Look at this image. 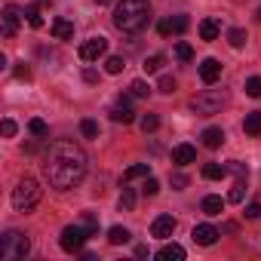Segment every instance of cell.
I'll list each match as a JSON object with an SVG mask.
<instances>
[{
  "label": "cell",
  "mask_w": 261,
  "mask_h": 261,
  "mask_svg": "<svg viewBox=\"0 0 261 261\" xmlns=\"http://www.w3.org/2000/svg\"><path fill=\"white\" fill-rule=\"evenodd\" d=\"M89 237H92V230H89L86 224H68V227L62 230V240H59V243H62L65 252H80Z\"/></svg>",
  "instance_id": "cell-6"
},
{
  "label": "cell",
  "mask_w": 261,
  "mask_h": 261,
  "mask_svg": "<svg viewBox=\"0 0 261 261\" xmlns=\"http://www.w3.org/2000/svg\"><path fill=\"white\" fill-rule=\"evenodd\" d=\"M129 237H133V233H129L126 227H111V230H108V243H114V246L129 243Z\"/></svg>",
  "instance_id": "cell-22"
},
{
  "label": "cell",
  "mask_w": 261,
  "mask_h": 261,
  "mask_svg": "<svg viewBox=\"0 0 261 261\" xmlns=\"http://www.w3.org/2000/svg\"><path fill=\"white\" fill-rule=\"evenodd\" d=\"M151 22V4L148 0H120L114 10V25L123 34H139Z\"/></svg>",
  "instance_id": "cell-2"
},
{
  "label": "cell",
  "mask_w": 261,
  "mask_h": 261,
  "mask_svg": "<svg viewBox=\"0 0 261 261\" xmlns=\"http://www.w3.org/2000/svg\"><path fill=\"white\" fill-rule=\"evenodd\" d=\"M86 175V154L80 145L59 139L49 145L46 157H43V178L56 188V191H71L83 181Z\"/></svg>",
  "instance_id": "cell-1"
},
{
  "label": "cell",
  "mask_w": 261,
  "mask_h": 261,
  "mask_svg": "<svg viewBox=\"0 0 261 261\" xmlns=\"http://www.w3.org/2000/svg\"><path fill=\"white\" fill-rule=\"evenodd\" d=\"M0 129H4V136H7V139L16 136V123H13V120H4V123H0Z\"/></svg>",
  "instance_id": "cell-39"
},
{
  "label": "cell",
  "mask_w": 261,
  "mask_h": 261,
  "mask_svg": "<svg viewBox=\"0 0 261 261\" xmlns=\"http://www.w3.org/2000/svg\"><path fill=\"white\" fill-rule=\"evenodd\" d=\"M28 129H31V133H34V136H46V133H49V126H46V123H43L40 117H34V120L28 123Z\"/></svg>",
  "instance_id": "cell-34"
},
{
  "label": "cell",
  "mask_w": 261,
  "mask_h": 261,
  "mask_svg": "<svg viewBox=\"0 0 261 261\" xmlns=\"http://www.w3.org/2000/svg\"><path fill=\"white\" fill-rule=\"evenodd\" d=\"M129 92H133L136 98H148V95H151V86H148L145 80H133V86H129Z\"/></svg>",
  "instance_id": "cell-26"
},
{
  "label": "cell",
  "mask_w": 261,
  "mask_h": 261,
  "mask_svg": "<svg viewBox=\"0 0 261 261\" xmlns=\"http://www.w3.org/2000/svg\"><path fill=\"white\" fill-rule=\"evenodd\" d=\"M142 191H145V194H148V197H154V194H157V191H160V181H157V178H151V175H148V178H145V188H142Z\"/></svg>",
  "instance_id": "cell-38"
},
{
  "label": "cell",
  "mask_w": 261,
  "mask_h": 261,
  "mask_svg": "<svg viewBox=\"0 0 261 261\" xmlns=\"http://www.w3.org/2000/svg\"><path fill=\"white\" fill-rule=\"evenodd\" d=\"M25 16H28V25L31 28H43V16H40L37 7H25Z\"/></svg>",
  "instance_id": "cell-27"
},
{
  "label": "cell",
  "mask_w": 261,
  "mask_h": 261,
  "mask_svg": "<svg viewBox=\"0 0 261 261\" xmlns=\"http://www.w3.org/2000/svg\"><path fill=\"white\" fill-rule=\"evenodd\" d=\"M95 4H98V7H108V4H111V0H95Z\"/></svg>",
  "instance_id": "cell-45"
},
{
  "label": "cell",
  "mask_w": 261,
  "mask_h": 261,
  "mask_svg": "<svg viewBox=\"0 0 261 261\" xmlns=\"http://www.w3.org/2000/svg\"><path fill=\"white\" fill-rule=\"evenodd\" d=\"M203 212L206 215H221L224 212V200L221 197H206L203 200Z\"/></svg>",
  "instance_id": "cell-20"
},
{
  "label": "cell",
  "mask_w": 261,
  "mask_h": 261,
  "mask_svg": "<svg viewBox=\"0 0 261 261\" xmlns=\"http://www.w3.org/2000/svg\"><path fill=\"white\" fill-rule=\"evenodd\" d=\"M243 133H246V136H261V111H252V114L243 120Z\"/></svg>",
  "instance_id": "cell-17"
},
{
  "label": "cell",
  "mask_w": 261,
  "mask_h": 261,
  "mask_svg": "<svg viewBox=\"0 0 261 261\" xmlns=\"http://www.w3.org/2000/svg\"><path fill=\"white\" fill-rule=\"evenodd\" d=\"M120 209H123V212H133V209H136V191H133V188H123V194H120Z\"/></svg>",
  "instance_id": "cell-24"
},
{
  "label": "cell",
  "mask_w": 261,
  "mask_h": 261,
  "mask_svg": "<svg viewBox=\"0 0 261 261\" xmlns=\"http://www.w3.org/2000/svg\"><path fill=\"white\" fill-rule=\"evenodd\" d=\"M175 56H178L181 62H191V59H194V49H191V43H175Z\"/></svg>",
  "instance_id": "cell-35"
},
{
  "label": "cell",
  "mask_w": 261,
  "mask_h": 261,
  "mask_svg": "<svg viewBox=\"0 0 261 261\" xmlns=\"http://www.w3.org/2000/svg\"><path fill=\"white\" fill-rule=\"evenodd\" d=\"M224 175H227V166H218V163H206L203 166V178H209V181H218Z\"/></svg>",
  "instance_id": "cell-19"
},
{
  "label": "cell",
  "mask_w": 261,
  "mask_h": 261,
  "mask_svg": "<svg viewBox=\"0 0 261 261\" xmlns=\"http://www.w3.org/2000/svg\"><path fill=\"white\" fill-rule=\"evenodd\" d=\"M243 197H246V178H237V185L227 194V203H243Z\"/></svg>",
  "instance_id": "cell-25"
},
{
  "label": "cell",
  "mask_w": 261,
  "mask_h": 261,
  "mask_svg": "<svg viewBox=\"0 0 261 261\" xmlns=\"http://www.w3.org/2000/svg\"><path fill=\"white\" fill-rule=\"evenodd\" d=\"M53 37H56V40H71V37H74V22H68V19H53Z\"/></svg>",
  "instance_id": "cell-15"
},
{
  "label": "cell",
  "mask_w": 261,
  "mask_h": 261,
  "mask_svg": "<svg viewBox=\"0 0 261 261\" xmlns=\"http://www.w3.org/2000/svg\"><path fill=\"white\" fill-rule=\"evenodd\" d=\"M246 95H252V98L261 95V77H249L246 80Z\"/></svg>",
  "instance_id": "cell-32"
},
{
  "label": "cell",
  "mask_w": 261,
  "mask_h": 261,
  "mask_svg": "<svg viewBox=\"0 0 261 261\" xmlns=\"http://www.w3.org/2000/svg\"><path fill=\"white\" fill-rule=\"evenodd\" d=\"M246 40H249V37H246V31H243V28H230V31H227V43H230L233 49H243V46H246Z\"/></svg>",
  "instance_id": "cell-23"
},
{
  "label": "cell",
  "mask_w": 261,
  "mask_h": 261,
  "mask_svg": "<svg viewBox=\"0 0 261 261\" xmlns=\"http://www.w3.org/2000/svg\"><path fill=\"white\" fill-rule=\"evenodd\" d=\"M157 126H160V117L157 114H145L142 117V129H145V133H154Z\"/></svg>",
  "instance_id": "cell-33"
},
{
  "label": "cell",
  "mask_w": 261,
  "mask_h": 261,
  "mask_svg": "<svg viewBox=\"0 0 261 261\" xmlns=\"http://www.w3.org/2000/svg\"><path fill=\"white\" fill-rule=\"evenodd\" d=\"M105 68H108V74H120L126 65H123V59H120V56H111V59L105 62Z\"/></svg>",
  "instance_id": "cell-36"
},
{
  "label": "cell",
  "mask_w": 261,
  "mask_h": 261,
  "mask_svg": "<svg viewBox=\"0 0 261 261\" xmlns=\"http://www.w3.org/2000/svg\"><path fill=\"white\" fill-rule=\"evenodd\" d=\"M203 145H206L209 151L221 148V145H224V129H218V126H209L206 133H203Z\"/></svg>",
  "instance_id": "cell-14"
},
{
  "label": "cell",
  "mask_w": 261,
  "mask_h": 261,
  "mask_svg": "<svg viewBox=\"0 0 261 261\" xmlns=\"http://www.w3.org/2000/svg\"><path fill=\"white\" fill-rule=\"evenodd\" d=\"M218 77H221V62H218V59H203V65H200V80L212 86Z\"/></svg>",
  "instance_id": "cell-12"
},
{
  "label": "cell",
  "mask_w": 261,
  "mask_h": 261,
  "mask_svg": "<svg viewBox=\"0 0 261 261\" xmlns=\"http://www.w3.org/2000/svg\"><path fill=\"white\" fill-rule=\"evenodd\" d=\"M191 237H194V243H197V246H212V243L221 237V230H218V227H212V224H197Z\"/></svg>",
  "instance_id": "cell-10"
},
{
  "label": "cell",
  "mask_w": 261,
  "mask_h": 261,
  "mask_svg": "<svg viewBox=\"0 0 261 261\" xmlns=\"http://www.w3.org/2000/svg\"><path fill=\"white\" fill-rule=\"evenodd\" d=\"M157 258H160V261H181V258H185V249H181L178 243H166V246L157 252Z\"/></svg>",
  "instance_id": "cell-16"
},
{
  "label": "cell",
  "mask_w": 261,
  "mask_h": 261,
  "mask_svg": "<svg viewBox=\"0 0 261 261\" xmlns=\"http://www.w3.org/2000/svg\"><path fill=\"white\" fill-rule=\"evenodd\" d=\"M83 224H86V227H89L92 233L98 230V221H95V215H92V212H83Z\"/></svg>",
  "instance_id": "cell-41"
},
{
  "label": "cell",
  "mask_w": 261,
  "mask_h": 261,
  "mask_svg": "<svg viewBox=\"0 0 261 261\" xmlns=\"http://www.w3.org/2000/svg\"><path fill=\"white\" fill-rule=\"evenodd\" d=\"M258 215H261V206L258 203H249L246 206V218H258Z\"/></svg>",
  "instance_id": "cell-43"
},
{
  "label": "cell",
  "mask_w": 261,
  "mask_h": 261,
  "mask_svg": "<svg viewBox=\"0 0 261 261\" xmlns=\"http://www.w3.org/2000/svg\"><path fill=\"white\" fill-rule=\"evenodd\" d=\"M105 53H108V40H105V37H89V40H83V46H80V59H83V62H98Z\"/></svg>",
  "instance_id": "cell-8"
},
{
  "label": "cell",
  "mask_w": 261,
  "mask_h": 261,
  "mask_svg": "<svg viewBox=\"0 0 261 261\" xmlns=\"http://www.w3.org/2000/svg\"><path fill=\"white\" fill-rule=\"evenodd\" d=\"M175 233V218L172 215H157L154 224H151V237H160V240H169Z\"/></svg>",
  "instance_id": "cell-9"
},
{
  "label": "cell",
  "mask_w": 261,
  "mask_h": 261,
  "mask_svg": "<svg viewBox=\"0 0 261 261\" xmlns=\"http://www.w3.org/2000/svg\"><path fill=\"white\" fill-rule=\"evenodd\" d=\"M166 25H169V34H172V31H175V34H185L191 22H188L185 16H175V19H172V22H166Z\"/></svg>",
  "instance_id": "cell-30"
},
{
  "label": "cell",
  "mask_w": 261,
  "mask_h": 261,
  "mask_svg": "<svg viewBox=\"0 0 261 261\" xmlns=\"http://www.w3.org/2000/svg\"><path fill=\"white\" fill-rule=\"evenodd\" d=\"M172 188H175V191H181V188H188V175H181V172H175V175H172Z\"/></svg>",
  "instance_id": "cell-40"
},
{
  "label": "cell",
  "mask_w": 261,
  "mask_h": 261,
  "mask_svg": "<svg viewBox=\"0 0 261 261\" xmlns=\"http://www.w3.org/2000/svg\"><path fill=\"white\" fill-rule=\"evenodd\" d=\"M258 22H261V10H258Z\"/></svg>",
  "instance_id": "cell-46"
},
{
  "label": "cell",
  "mask_w": 261,
  "mask_h": 261,
  "mask_svg": "<svg viewBox=\"0 0 261 261\" xmlns=\"http://www.w3.org/2000/svg\"><path fill=\"white\" fill-rule=\"evenodd\" d=\"M22 10L16 7V4H7L4 7V16H0V22H4V25H0V34H4L7 40L10 37H16V31H19V25H22Z\"/></svg>",
  "instance_id": "cell-7"
},
{
  "label": "cell",
  "mask_w": 261,
  "mask_h": 261,
  "mask_svg": "<svg viewBox=\"0 0 261 261\" xmlns=\"http://www.w3.org/2000/svg\"><path fill=\"white\" fill-rule=\"evenodd\" d=\"M224 105H227V92H224V89H203V92H197V95L191 98V108H194L200 117H212V114H218Z\"/></svg>",
  "instance_id": "cell-5"
},
{
  "label": "cell",
  "mask_w": 261,
  "mask_h": 261,
  "mask_svg": "<svg viewBox=\"0 0 261 261\" xmlns=\"http://www.w3.org/2000/svg\"><path fill=\"white\" fill-rule=\"evenodd\" d=\"M136 178H148V163H136L123 172V181H136Z\"/></svg>",
  "instance_id": "cell-21"
},
{
  "label": "cell",
  "mask_w": 261,
  "mask_h": 261,
  "mask_svg": "<svg viewBox=\"0 0 261 261\" xmlns=\"http://www.w3.org/2000/svg\"><path fill=\"white\" fill-rule=\"evenodd\" d=\"M40 197H43V188L37 185L34 175H22L19 185L13 188V206H16V212H25V215L34 212L40 206Z\"/></svg>",
  "instance_id": "cell-3"
},
{
  "label": "cell",
  "mask_w": 261,
  "mask_h": 261,
  "mask_svg": "<svg viewBox=\"0 0 261 261\" xmlns=\"http://www.w3.org/2000/svg\"><path fill=\"white\" fill-rule=\"evenodd\" d=\"M197 160V151L191 148V145H175L172 148V163L175 166H188V163H194Z\"/></svg>",
  "instance_id": "cell-13"
},
{
  "label": "cell",
  "mask_w": 261,
  "mask_h": 261,
  "mask_svg": "<svg viewBox=\"0 0 261 261\" xmlns=\"http://www.w3.org/2000/svg\"><path fill=\"white\" fill-rule=\"evenodd\" d=\"M163 62H166V56H160V53H157V56H148V59H145V71L154 74V71L163 68Z\"/></svg>",
  "instance_id": "cell-28"
},
{
  "label": "cell",
  "mask_w": 261,
  "mask_h": 261,
  "mask_svg": "<svg viewBox=\"0 0 261 261\" xmlns=\"http://www.w3.org/2000/svg\"><path fill=\"white\" fill-rule=\"evenodd\" d=\"M80 133H83L86 139H98V123H95V120H83V123H80Z\"/></svg>",
  "instance_id": "cell-29"
},
{
  "label": "cell",
  "mask_w": 261,
  "mask_h": 261,
  "mask_svg": "<svg viewBox=\"0 0 261 261\" xmlns=\"http://www.w3.org/2000/svg\"><path fill=\"white\" fill-rule=\"evenodd\" d=\"M175 86H178V83H175V77H160V83H157V89H160L163 95H172V92H175Z\"/></svg>",
  "instance_id": "cell-31"
},
{
  "label": "cell",
  "mask_w": 261,
  "mask_h": 261,
  "mask_svg": "<svg viewBox=\"0 0 261 261\" xmlns=\"http://www.w3.org/2000/svg\"><path fill=\"white\" fill-rule=\"evenodd\" d=\"M227 172H233V175H237V178H246V175H249V169H246V166H243V163H240V160H233V163H230V166H227Z\"/></svg>",
  "instance_id": "cell-37"
},
{
  "label": "cell",
  "mask_w": 261,
  "mask_h": 261,
  "mask_svg": "<svg viewBox=\"0 0 261 261\" xmlns=\"http://www.w3.org/2000/svg\"><path fill=\"white\" fill-rule=\"evenodd\" d=\"M16 77H19V80H31V68H28V65L22 62V65L16 68Z\"/></svg>",
  "instance_id": "cell-42"
},
{
  "label": "cell",
  "mask_w": 261,
  "mask_h": 261,
  "mask_svg": "<svg viewBox=\"0 0 261 261\" xmlns=\"http://www.w3.org/2000/svg\"><path fill=\"white\" fill-rule=\"evenodd\" d=\"M83 80H86V83H95V80H98V74H95L92 68H86V71H83Z\"/></svg>",
  "instance_id": "cell-44"
},
{
  "label": "cell",
  "mask_w": 261,
  "mask_h": 261,
  "mask_svg": "<svg viewBox=\"0 0 261 261\" xmlns=\"http://www.w3.org/2000/svg\"><path fill=\"white\" fill-rule=\"evenodd\" d=\"M31 252V240L28 233L22 230H7L4 237H0V258H7V261H19Z\"/></svg>",
  "instance_id": "cell-4"
},
{
  "label": "cell",
  "mask_w": 261,
  "mask_h": 261,
  "mask_svg": "<svg viewBox=\"0 0 261 261\" xmlns=\"http://www.w3.org/2000/svg\"><path fill=\"white\" fill-rule=\"evenodd\" d=\"M111 120H114V123H133V120H136V111L129 108V98L120 95V101L111 108Z\"/></svg>",
  "instance_id": "cell-11"
},
{
  "label": "cell",
  "mask_w": 261,
  "mask_h": 261,
  "mask_svg": "<svg viewBox=\"0 0 261 261\" xmlns=\"http://www.w3.org/2000/svg\"><path fill=\"white\" fill-rule=\"evenodd\" d=\"M218 31H221V28H218L215 19H203V22H200V37H203V40H218Z\"/></svg>",
  "instance_id": "cell-18"
}]
</instances>
